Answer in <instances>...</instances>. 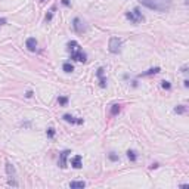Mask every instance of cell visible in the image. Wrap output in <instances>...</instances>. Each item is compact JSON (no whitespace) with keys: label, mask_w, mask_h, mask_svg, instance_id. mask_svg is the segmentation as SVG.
I'll use <instances>...</instances> for the list:
<instances>
[{"label":"cell","mask_w":189,"mask_h":189,"mask_svg":"<svg viewBox=\"0 0 189 189\" xmlns=\"http://www.w3.org/2000/svg\"><path fill=\"white\" fill-rule=\"evenodd\" d=\"M139 3L157 12H167L172 7V0H139Z\"/></svg>","instance_id":"cell-1"},{"label":"cell","mask_w":189,"mask_h":189,"mask_svg":"<svg viewBox=\"0 0 189 189\" xmlns=\"http://www.w3.org/2000/svg\"><path fill=\"white\" fill-rule=\"evenodd\" d=\"M68 50H70V53H71V59H74V61H78V62L87 61V55L81 50L80 45H78L75 40L68 41Z\"/></svg>","instance_id":"cell-2"},{"label":"cell","mask_w":189,"mask_h":189,"mask_svg":"<svg viewBox=\"0 0 189 189\" xmlns=\"http://www.w3.org/2000/svg\"><path fill=\"white\" fill-rule=\"evenodd\" d=\"M126 18L133 24H139V22H143L145 21V17L142 15V12H140L138 7H134L132 12H127V13H126Z\"/></svg>","instance_id":"cell-3"},{"label":"cell","mask_w":189,"mask_h":189,"mask_svg":"<svg viewBox=\"0 0 189 189\" xmlns=\"http://www.w3.org/2000/svg\"><path fill=\"white\" fill-rule=\"evenodd\" d=\"M6 173H7V176H9V185H11V186H18L17 172H15V167L12 166L11 162H6Z\"/></svg>","instance_id":"cell-4"},{"label":"cell","mask_w":189,"mask_h":189,"mask_svg":"<svg viewBox=\"0 0 189 189\" xmlns=\"http://www.w3.org/2000/svg\"><path fill=\"white\" fill-rule=\"evenodd\" d=\"M121 39H118V37H111L109 39V45H108V50L111 52V53H118L120 50H121Z\"/></svg>","instance_id":"cell-5"},{"label":"cell","mask_w":189,"mask_h":189,"mask_svg":"<svg viewBox=\"0 0 189 189\" xmlns=\"http://www.w3.org/2000/svg\"><path fill=\"white\" fill-rule=\"evenodd\" d=\"M72 28H74V31L77 34H83L87 28H86V24L80 19V18H74V21H72Z\"/></svg>","instance_id":"cell-6"},{"label":"cell","mask_w":189,"mask_h":189,"mask_svg":"<svg viewBox=\"0 0 189 189\" xmlns=\"http://www.w3.org/2000/svg\"><path fill=\"white\" fill-rule=\"evenodd\" d=\"M70 154H71V152L68 149L62 151L61 154H59V167H61V168H65V167H67V157L70 155Z\"/></svg>","instance_id":"cell-7"},{"label":"cell","mask_w":189,"mask_h":189,"mask_svg":"<svg viewBox=\"0 0 189 189\" xmlns=\"http://www.w3.org/2000/svg\"><path fill=\"white\" fill-rule=\"evenodd\" d=\"M25 46H27V49L30 50V52H34V50L37 49V40L34 39V37H30V39H27V41H25Z\"/></svg>","instance_id":"cell-8"},{"label":"cell","mask_w":189,"mask_h":189,"mask_svg":"<svg viewBox=\"0 0 189 189\" xmlns=\"http://www.w3.org/2000/svg\"><path fill=\"white\" fill-rule=\"evenodd\" d=\"M62 118L68 123H72V124H83V118H75V117H72L71 114H65Z\"/></svg>","instance_id":"cell-9"},{"label":"cell","mask_w":189,"mask_h":189,"mask_svg":"<svg viewBox=\"0 0 189 189\" xmlns=\"http://www.w3.org/2000/svg\"><path fill=\"white\" fill-rule=\"evenodd\" d=\"M98 78H99L100 87H106V78L104 77V68H98Z\"/></svg>","instance_id":"cell-10"},{"label":"cell","mask_w":189,"mask_h":189,"mask_svg":"<svg viewBox=\"0 0 189 189\" xmlns=\"http://www.w3.org/2000/svg\"><path fill=\"white\" fill-rule=\"evenodd\" d=\"M71 166L74 167V168H81V155H75L74 158L71 160Z\"/></svg>","instance_id":"cell-11"},{"label":"cell","mask_w":189,"mask_h":189,"mask_svg":"<svg viewBox=\"0 0 189 189\" xmlns=\"http://www.w3.org/2000/svg\"><path fill=\"white\" fill-rule=\"evenodd\" d=\"M161 71L160 70V67H155V68H149L148 71H145L140 74V77H146V75H152V74H158V72Z\"/></svg>","instance_id":"cell-12"},{"label":"cell","mask_w":189,"mask_h":189,"mask_svg":"<svg viewBox=\"0 0 189 189\" xmlns=\"http://www.w3.org/2000/svg\"><path fill=\"white\" fill-rule=\"evenodd\" d=\"M84 186H86L84 182H71V183H70V188L71 189H83Z\"/></svg>","instance_id":"cell-13"},{"label":"cell","mask_w":189,"mask_h":189,"mask_svg":"<svg viewBox=\"0 0 189 189\" xmlns=\"http://www.w3.org/2000/svg\"><path fill=\"white\" fill-rule=\"evenodd\" d=\"M62 68H64V71H65V72H72V71H74V67H72V64H70V62H65V64L62 65Z\"/></svg>","instance_id":"cell-14"},{"label":"cell","mask_w":189,"mask_h":189,"mask_svg":"<svg viewBox=\"0 0 189 189\" xmlns=\"http://www.w3.org/2000/svg\"><path fill=\"white\" fill-rule=\"evenodd\" d=\"M174 112H177V114H185L186 112V106L185 105H179L174 108Z\"/></svg>","instance_id":"cell-15"},{"label":"cell","mask_w":189,"mask_h":189,"mask_svg":"<svg viewBox=\"0 0 189 189\" xmlns=\"http://www.w3.org/2000/svg\"><path fill=\"white\" fill-rule=\"evenodd\" d=\"M127 157L130 158V161H136L138 157H136V152L134 151H127Z\"/></svg>","instance_id":"cell-16"},{"label":"cell","mask_w":189,"mask_h":189,"mask_svg":"<svg viewBox=\"0 0 189 189\" xmlns=\"http://www.w3.org/2000/svg\"><path fill=\"white\" fill-rule=\"evenodd\" d=\"M58 102H59V105L65 106L68 104V98H65V96H59V98H58Z\"/></svg>","instance_id":"cell-17"},{"label":"cell","mask_w":189,"mask_h":189,"mask_svg":"<svg viewBox=\"0 0 189 189\" xmlns=\"http://www.w3.org/2000/svg\"><path fill=\"white\" fill-rule=\"evenodd\" d=\"M120 109H121V108H120V105H117V104H115V105H112V108H111V114H112V115H117L118 112H120Z\"/></svg>","instance_id":"cell-18"},{"label":"cell","mask_w":189,"mask_h":189,"mask_svg":"<svg viewBox=\"0 0 189 189\" xmlns=\"http://www.w3.org/2000/svg\"><path fill=\"white\" fill-rule=\"evenodd\" d=\"M161 86H162V89H167V90H168V89H170V87H172V84H170V81H166V80L162 81V84H161Z\"/></svg>","instance_id":"cell-19"},{"label":"cell","mask_w":189,"mask_h":189,"mask_svg":"<svg viewBox=\"0 0 189 189\" xmlns=\"http://www.w3.org/2000/svg\"><path fill=\"white\" fill-rule=\"evenodd\" d=\"M47 136H49V138H53V136H55V128L53 127L47 128Z\"/></svg>","instance_id":"cell-20"},{"label":"cell","mask_w":189,"mask_h":189,"mask_svg":"<svg viewBox=\"0 0 189 189\" xmlns=\"http://www.w3.org/2000/svg\"><path fill=\"white\" fill-rule=\"evenodd\" d=\"M108 157H109V160H111V161H118V155H115L114 152H111Z\"/></svg>","instance_id":"cell-21"},{"label":"cell","mask_w":189,"mask_h":189,"mask_svg":"<svg viewBox=\"0 0 189 189\" xmlns=\"http://www.w3.org/2000/svg\"><path fill=\"white\" fill-rule=\"evenodd\" d=\"M182 72H183V74H186V72H188V67H186V65L182 68Z\"/></svg>","instance_id":"cell-22"},{"label":"cell","mask_w":189,"mask_h":189,"mask_svg":"<svg viewBox=\"0 0 189 189\" xmlns=\"http://www.w3.org/2000/svg\"><path fill=\"white\" fill-rule=\"evenodd\" d=\"M62 3L65 6H70V0H62Z\"/></svg>","instance_id":"cell-23"},{"label":"cell","mask_w":189,"mask_h":189,"mask_svg":"<svg viewBox=\"0 0 189 189\" xmlns=\"http://www.w3.org/2000/svg\"><path fill=\"white\" fill-rule=\"evenodd\" d=\"M25 96H27V98H31V96H33V92H31V90H30V92H27V94H25Z\"/></svg>","instance_id":"cell-24"},{"label":"cell","mask_w":189,"mask_h":189,"mask_svg":"<svg viewBox=\"0 0 189 189\" xmlns=\"http://www.w3.org/2000/svg\"><path fill=\"white\" fill-rule=\"evenodd\" d=\"M3 24H6V19L3 18V19H0V25H3Z\"/></svg>","instance_id":"cell-25"},{"label":"cell","mask_w":189,"mask_h":189,"mask_svg":"<svg viewBox=\"0 0 189 189\" xmlns=\"http://www.w3.org/2000/svg\"><path fill=\"white\" fill-rule=\"evenodd\" d=\"M151 168H152V170H154V168H158V164H152V166H151Z\"/></svg>","instance_id":"cell-26"},{"label":"cell","mask_w":189,"mask_h":189,"mask_svg":"<svg viewBox=\"0 0 189 189\" xmlns=\"http://www.w3.org/2000/svg\"><path fill=\"white\" fill-rule=\"evenodd\" d=\"M183 84H185V87H188V86H189V81H188V80H185Z\"/></svg>","instance_id":"cell-27"}]
</instances>
